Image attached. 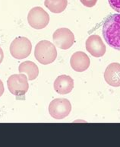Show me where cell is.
I'll list each match as a JSON object with an SVG mask.
<instances>
[{
	"mask_svg": "<svg viewBox=\"0 0 120 147\" xmlns=\"http://www.w3.org/2000/svg\"><path fill=\"white\" fill-rule=\"evenodd\" d=\"M102 33L109 47L120 51V13L113 14L106 18Z\"/></svg>",
	"mask_w": 120,
	"mask_h": 147,
	"instance_id": "obj_1",
	"label": "cell"
},
{
	"mask_svg": "<svg viewBox=\"0 0 120 147\" xmlns=\"http://www.w3.org/2000/svg\"><path fill=\"white\" fill-rule=\"evenodd\" d=\"M34 57L40 63L43 65L50 64L56 59V48L50 41L41 40L35 47Z\"/></svg>",
	"mask_w": 120,
	"mask_h": 147,
	"instance_id": "obj_2",
	"label": "cell"
},
{
	"mask_svg": "<svg viewBox=\"0 0 120 147\" xmlns=\"http://www.w3.org/2000/svg\"><path fill=\"white\" fill-rule=\"evenodd\" d=\"M9 50L14 58L17 59H24L31 53L32 44L27 37H17L11 43Z\"/></svg>",
	"mask_w": 120,
	"mask_h": 147,
	"instance_id": "obj_3",
	"label": "cell"
},
{
	"mask_svg": "<svg viewBox=\"0 0 120 147\" xmlns=\"http://www.w3.org/2000/svg\"><path fill=\"white\" fill-rule=\"evenodd\" d=\"M28 79L23 73L14 74L7 80V86L9 92L17 97L24 96L28 91Z\"/></svg>",
	"mask_w": 120,
	"mask_h": 147,
	"instance_id": "obj_4",
	"label": "cell"
},
{
	"mask_svg": "<svg viewBox=\"0 0 120 147\" xmlns=\"http://www.w3.org/2000/svg\"><path fill=\"white\" fill-rule=\"evenodd\" d=\"M72 111V105L66 98H56L49 105V113L52 117L62 120L68 116Z\"/></svg>",
	"mask_w": 120,
	"mask_h": 147,
	"instance_id": "obj_5",
	"label": "cell"
},
{
	"mask_svg": "<svg viewBox=\"0 0 120 147\" xmlns=\"http://www.w3.org/2000/svg\"><path fill=\"white\" fill-rule=\"evenodd\" d=\"M27 22L33 28L43 29L48 25L50 16L41 7H34L31 9L27 15Z\"/></svg>",
	"mask_w": 120,
	"mask_h": 147,
	"instance_id": "obj_6",
	"label": "cell"
},
{
	"mask_svg": "<svg viewBox=\"0 0 120 147\" xmlns=\"http://www.w3.org/2000/svg\"><path fill=\"white\" fill-rule=\"evenodd\" d=\"M52 40L56 46L62 50H68L74 43V36L68 28L57 29L52 34Z\"/></svg>",
	"mask_w": 120,
	"mask_h": 147,
	"instance_id": "obj_7",
	"label": "cell"
},
{
	"mask_svg": "<svg viewBox=\"0 0 120 147\" xmlns=\"http://www.w3.org/2000/svg\"><path fill=\"white\" fill-rule=\"evenodd\" d=\"M106 49L104 43L99 35H91L86 40V50L93 57H103L106 53Z\"/></svg>",
	"mask_w": 120,
	"mask_h": 147,
	"instance_id": "obj_8",
	"label": "cell"
},
{
	"mask_svg": "<svg viewBox=\"0 0 120 147\" xmlns=\"http://www.w3.org/2000/svg\"><path fill=\"white\" fill-rule=\"evenodd\" d=\"M104 79L109 86L113 87H119L120 63H113L109 64L105 70Z\"/></svg>",
	"mask_w": 120,
	"mask_h": 147,
	"instance_id": "obj_9",
	"label": "cell"
},
{
	"mask_svg": "<svg viewBox=\"0 0 120 147\" xmlns=\"http://www.w3.org/2000/svg\"><path fill=\"white\" fill-rule=\"evenodd\" d=\"M72 68L76 72L81 73L87 70L90 66V59L88 56L82 51H78L72 56L70 59Z\"/></svg>",
	"mask_w": 120,
	"mask_h": 147,
	"instance_id": "obj_10",
	"label": "cell"
},
{
	"mask_svg": "<svg viewBox=\"0 0 120 147\" xmlns=\"http://www.w3.org/2000/svg\"><path fill=\"white\" fill-rule=\"evenodd\" d=\"M54 90L60 94H68L74 88V80L69 76L62 75L55 80L53 84Z\"/></svg>",
	"mask_w": 120,
	"mask_h": 147,
	"instance_id": "obj_11",
	"label": "cell"
},
{
	"mask_svg": "<svg viewBox=\"0 0 120 147\" xmlns=\"http://www.w3.org/2000/svg\"><path fill=\"white\" fill-rule=\"evenodd\" d=\"M18 71L20 73H26L29 80H34L39 75L38 66L34 62L27 60L24 61L19 65Z\"/></svg>",
	"mask_w": 120,
	"mask_h": 147,
	"instance_id": "obj_12",
	"label": "cell"
},
{
	"mask_svg": "<svg viewBox=\"0 0 120 147\" xmlns=\"http://www.w3.org/2000/svg\"><path fill=\"white\" fill-rule=\"evenodd\" d=\"M44 5L52 13H61L68 5V0H45Z\"/></svg>",
	"mask_w": 120,
	"mask_h": 147,
	"instance_id": "obj_13",
	"label": "cell"
},
{
	"mask_svg": "<svg viewBox=\"0 0 120 147\" xmlns=\"http://www.w3.org/2000/svg\"><path fill=\"white\" fill-rule=\"evenodd\" d=\"M108 2L112 9L120 13V0H108Z\"/></svg>",
	"mask_w": 120,
	"mask_h": 147,
	"instance_id": "obj_14",
	"label": "cell"
},
{
	"mask_svg": "<svg viewBox=\"0 0 120 147\" xmlns=\"http://www.w3.org/2000/svg\"><path fill=\"white\" fill-rule=\"evenodd\" d=\"M82 4L86 7L88 8H91L96 5L97 0H80Z\"/></svg>",
	"mask_w": 120,
	"mask_h": 147,
	"instance_id": "obj_15",
	"label": "cell"
},
{
	"mask_svg": "<svg viewBox=\"0 0 120 147\" xmlns=\"http://www.w3.org/2000/svg\"><path fill=\"white\" fill-rule=\"evenodd\" d=\"M5 88H4V86H3V83H2V80L0 79V97L2 96L3 93H4Z\"/></svg>",
	"mask_w": 120,
	"mask_h": 147,
	"instance_id": "obj_16",
	"label": "cell"
},
{
	"mask_svg": "<svg viewBox=\"0 0 120 147\" xmlns=\"http://www.w3.org/2000/svg\"><path fill=\"white\" fill-rule=\"evenodd\" d=\"M3 59H4V53H3L2 49L0 47V64L2 63V62L3 61Z\"/></svg>",
	"mask_w": 120,
	"mask_h": 147,
	"instance_id": "obj_17",
	"label": "cell"
}]
</instances>
